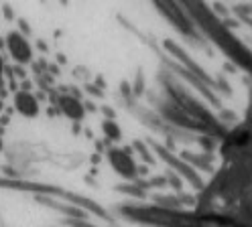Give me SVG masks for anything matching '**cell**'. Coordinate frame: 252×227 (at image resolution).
<instances>
[{
    "label": "cell",
    "instance_id": "cell-1",
    "mask_svg": "<svg viewBox=\"0 0 252 227\" xmlns=\"http://www.w3.org/2000/svg\"><path fill=\"white\" fill-rule=\"evenodd\" d=\"M4 49H8V53L14 61H19V63H27L31 59V45L25 41L23 35H19L17 30L14 32H8L6 39H4Z\"/></svg>",
    "mask_w": 252,
    "mask_h": 227
},
{
    "label": "cell",
    "instance_id": "cell-4",
    "mask_svg": "<svg viewBox=\"0 0 252 227\" xmlns=\"http://www.w3.org/2000/svg\"><path fill=\"white\" fill-rule=\"evenodd\" d=\"M2 148H4V142H2V138H0V152H2Z\"/></svg>",
    "mask_w": 252,
    "mask_h": 227
},
{
    "label": "cell",
    "instance_id": "cell-3",
    "mask_svg": "<svg viewBox=\"0 0 252 227\" xmlns=\"http://www.w3.org/2000/svg\"><path fill=\"white\" fill-rule=\"evenodd\" d=\"M2 73H4V59L0 55V79H2Z\"/></svg>",
    "mask_w": 252,
    "mask_h": 227
},
{
    "label": "cell",
    "instance_id": "cell-2",
    "mask_svg": "<svg viewBox=\"0 0 252 227\" xmlns=\"http://www.w3.org/2000/svg\"><path fill=\"white\" fill-rule=\"evenodd\" d=\"M12 104H14V110H17L21 116H25V118H35L37 112H39L35 95L29 93V91H17V93H14Z\"/></svg>",
    "mask_w": 252,
    "mask_h": 227
}]
</instances>
